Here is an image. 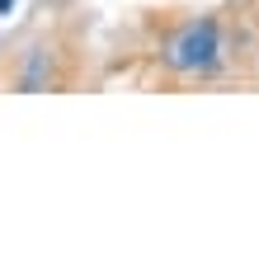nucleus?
Segmentation results:
<instances>
[{
	"instance_id": "obj_3",
	"label": "nucleus",
	"mask_w": 259,
	"mask_h": 259,
	"mask_svg": "<svg viewBox=\"0 0 259 259\" xmlns=\"http://www.w3.org/2000/svg\"><path fill=\"white\" fill-rule=\"evenodd\" d=\"M14 5H19V0H0V19H5V14H10Z\"/></svg>"
},
{
	"instance_id": "obj_2",
	"label": "nucleus",
	"mask_w": 259,
	"mask_h": 259,
	"mask_svg": "<svg viewBox=\"0 0 259 259\" xmlns=\"http://www.w3.org/2000/svg\"><path fill=\"white\" fill-rule=\"evenodd\" d=\"M52 85V48L48 42H33V48L24 52L19 71H14V90L19 95H38V90Z\"/></svg>"
},
{
	"instance_id": "obj_1",
	"label": "nucleus",
	"mask_w": 259,
	"mask_h": 259,
	"mask_svg": "<svg viewBox=\"0 0 259 259\" xmlns=\"http://www.w3.org/2000/svg\"><path fill=\"white\" fill-rule=\"evenodd\" d=\"M156 62L170 75H212L226 62V28L217 14H189L160 38Z\"/></svg>"
}]
</instances>
